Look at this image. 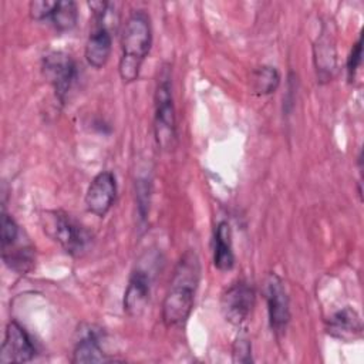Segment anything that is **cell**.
<instances>
[{
    "label": "cell",
    "mask_w": 364,
    "mask_h": 364,
    "mask_svg": "<svg viewBox=\"0 0 364 364\" xmlns=\"http://www.w3.org/2000/svg\"><path fill=\"white\" fill-rule=\"evenodd\" d=\"M327 333L341 341H350L355 337H360L363 333V323L360 314L351 309L344 307L336 311L331 317H328L326 323Z\"/></svg>",
    "instance_id": "cell-12"
},
{
    "label": "cell",
    "mask_w": 364,
    "mask_h": 364,
    "mask_svg": "<svg viewBox=\"0 0 364 364\" xmlns=\"http://www.w3.org/2000/svg\"><path fill=\"white\" fill-rule=\"evenodd\" d=\"M331 33L323 28L314 46V64L320 81H328L336 68V47Z\"/></svg>",
    "instance_id": "cell-14"
},
{
    "label": "cell",
    "mask_w": 364,
    "mask_h": 364,
    "mask_svg": "<svg viewBox=\"0 0 364 364\" xmlns=\"http://www.w3.org/2000/svg\"><path fill=\"white\" fill-rule=\"evenodd\" d=\"M34 355H36V346L30 334L26 331V328L20 323H17L16 320H11L6 327L4 340L1 343L0 361L3 364L27 363V361H31Z\"/></svg>",
    "instance_id": "cell-8"
},
{
    "label": "cell",
    "mask_w": 364,
    "mask_h": 364,
    "mask_svg": "<svg viewBox=\"0 0 364 364\" xmlns=\"http://www.w3.org/2000/svg\"><path fill=\"white\" fill-rule=\"evenodd\" d=\"M232 355H233L235 363H245V364L252 363V344L247 337L239 336L235 340L233 348H232Z\"/></svg>",
    "instance_id": "cell-19"
},
{
    "label": "cell",
    "mask_w": 364,
    "mask_h": 364,
    "mask_svg": "<svg viewBox=\"0 0 364 364\" xmlns=\"http://www.w3.org/2000/svg\"><path fill=\"white\" fill-rule=\"evenodd\" d=\"M213 264L222 272H228L235 264L232 247V229L226 220L218 223L213 237Z\"/></svg>",
    "instance_id": "cell-13"
},
{
    "label": "cell",
    "mask_w": 364,
    "mask_h": 364,
    "mask_svg": "<svg viewBox=\"0 0 364 364\" xmlns=\"http://www.w3.org/2000/svg\"><path fill=\"white\" fill-rule=\"evenodd\" d=\"M112 50V34L109 27L97 23L94 30L90 33L85 44V60L92 68H102L111 55Z\"/></svg>",
    "instance_id": "cell-11"
},
{
    "label": "cell",
    "mask_w": 364,
    "mask_h": 364,
    "mask_svg": "<svg viewBox=\"0 0 364 364\" xmlns=\"http://www.w3.org/2000/svg\"><path fill=\"white\" fill-rule=\"evenodd\" d=\"M256 303L255 287L240 279L233 282L220 297V309L226 318L233 326H242L250 317Z\"/></svg>",
    "instance_id": "cell-6"
},
{
    "label": "cell",
    "mask_w": 364,
    "mask_h": 364,
    "mask_svg": "<svg viewBox=\"0 0 364 364\" xmlns=\"http://www.w3.org/2000/svg\"><path fill=\"white\" fill-rule=\"evenodd\" d=\"M115 196L117 181L114 173L109 171H101L88 185L84 200L88 212L98 218H104L112 208Z\"/></svg>",
    "instance_id": "cell-9"
},
{
    "label": "cell",
    "mask_w": 364,
    "mask_h": 364,
    "mask_svg": "<svg viewBox=\"0 0 364 364\" xmlns=\"http://www.w3.org/2000/svg\"><path fill=\"white\" fill-rule=\"evenodd\" d=\"M151 294V277L146 272L136 269L131 273L125 293H124V311L129 317H139L148 306Z\"/></svg>",
    "instance_id": "cell-10"
},
{
    "label": "cell",
    "mask_w": 364,
    "mask_h": 364,
    "mask_svg": "<svg viewBox=\"0 0 364 364\" xmlns=\"http://www.w3.org/2000/svg\"><path fill=\"white\" fill-rule=\"evenodd\" d=\"M264 293L272 333L280 338L286 333L290 321V303L282 277L276 273H270L266 280Z\"/></svg>",
    "instance_id": "cell-7"
},
{
    "label": "cell",
    "mask_w": 364,
    "mask_h": 364,
    "mask_svg": "<svg viewBox=\"0 0 364 364\" xmlns=\"http://www.w3.org/2000/svg\"><path fill=\"white\" fill-rule=\"evenodd\" d=\"M199 280V257L193 250H186L175 266L169 289L162 301V321L168 328L181 326L189 318Z\"/></svg>",
    "instance_id": "cell-1"
},
{
    "label": "cell",
    "mask_w": 364,
    "mask_h": 364,
    "mask_svg": "<svg viewBox=\"0 0 364 364\" xmlns=\"http://www.w3.org/2000/svg\"><path fill=\"white\" fill-rule=\"evenodd\" d=\"M136 203H138V215L141 222L146 220V215L149 212V183L146 179L139 181L136 186Z\"/></svg>",
    "instance_id": "cell-20"
},
{
    "label": "cell",
    "mask_w": 364,
    "mask_h": 364,
    "mask_svg": "<svg viewBox=\"0 0 364 364\" xmlns=\"http://www.w3.org/2000/svg\"><path fill=\"white\" fill-rule=\"evenodd\" d=\"M152 46L151 18L145 10H134L124 26L118 73L125 84L134 82Z\"/></svg>",
    "instance_id": "cell-2"
},
{
    "label": "cell",
    "mask_w": 364,
    "mask_h": 364,
    "mask_svg": "<svg viewBox=\"0 0 364 364\" xmlns=\"http://www.w3.org/2000/svg\"><path fill=\"white\" fill-rule=\"evenodd\" d=\"M111 358L104 353L95 330H88L75 344L71 363H107Z\"/></svg>",
    "instance_id": "cell-15"
},
{
    "label": "cell",
    "mask_w": 364,
    "mask_h": 364,
    "mask_svg": "<svg viewBox=\"0 0 364 364\" xmlns=\"http://www.w3.org/2000/svg\"><path fill=\"white\" fill-rule=\"evenodd\" d=\"M41 73L51 84L55 98L61 104H65L68 92L71 91L78 77V70L74 58L60 50L50 51L41 58Z\"/></svg>",
    "instance_id": "cell-5"
},
{
    "label": "cell",
    "mask_w": 364,
    "mask_h": 364,
    "mask_svg": "<svg viewBox=\"0 0 364 364\" xmlns=\"http://www.w3.org/2000/svg\"><path fill=\"white\" fill-rule=\"evenodd\" d=\"M280 74L272 65L256 67L250 74V90L256 95H269L277 90Z\"/></svg>",
    "instance_id": "cell-16"
},
{
    "label": "cell",
    "mask_w": 364,
    "mask_h": 364,
    "mask_svg": "<svg viewBox=\"0 0 364 364\" xmlns=\"http://www.w3.org/2000/svg\"><path fill=\"white\" fill-rule=\"evenodd\" d=\"M361 55H363V36L358 37V40L353 44L351 51L347 58V74L348 80H353L360 64H361Z\"/></svg>",
    "instance_id": "cell-21"
},
{
    "label": "cell",
    "mask_w": 364,
    "mask_h": 364,
    "mask_svg": "<svg viewBox=\"0 0 364 364\" xmlns=\"http://www.w3.org/2000/svg\"><path fill=\"white\" fill-rule=\"evenodd\" d=\"M48 20L60 33L73 30L78 21L77 3L73 0H57V4Z\"/></svg>",
    "instance_id": "cell-17"
},
{
    "label": "cell",
    "mask_w": 364,
    "mask_h": 364,
    "mask_svg": "<svg viewBox=\"0 0 364 364\" xmlns=\"http://www.w3.org/2000/svg\"><path fill=\"white\" fill-rule=\"evenodd\" d=\"M41 220L46 235L57 242L65 253L80 256L88 249L92 239L91 233L70 213L61 209L47 210Z\"/></svg>",
    "instance_id": "cell-4"
},
{
    "label": "cell",
    "mask_w": 364,
    "mask_h": 364,
    "mask_svg": "<svg viewBox=\"0 0 364 364\" xmlns=\"http://www.w3.org/2000/svg\"><path fill=\"white\" fill-rule=\"evenodd\" d=\"M55 4H57V0H33L28 4L30 17L36 21L47 20L50 18Z\"/></svg>",
    "instance_id": "cell-18"
},
{
    "label": "cell",
    "mask_w": 364,
    "mask_h": 364,
    "mask_svg": "<svg viewBox=\"0 0 364 364\" xmlns=\"http://www.w3.org/2000/svg\"><path fill=\"white\" fill-rule=\"evenodd\" d=\"M154 134L156 145L171 151L176 141V112L172 95V80L168 67H162L154 94Z\"/></svg>",
    "instance_id": "cell-3"
}]
</instances>
